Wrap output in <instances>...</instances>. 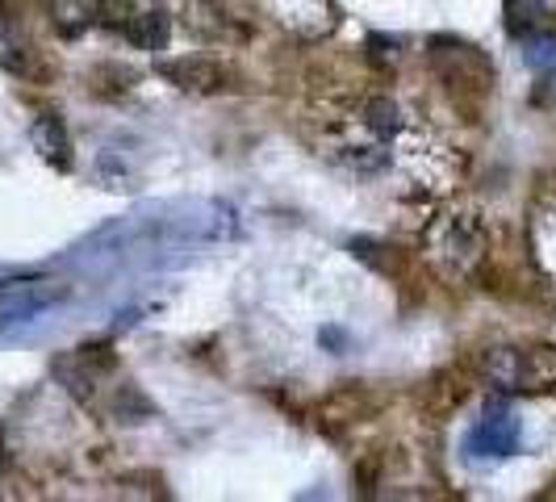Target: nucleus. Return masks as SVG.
Masks as SVG:
<instances>
[{
  "label": "nucleus",
  "instance_id": "10",
  "mask_svg": "<svg viewBox=\"0 0 556 502\" xmlns=\"http://www.w3.org/2000/svg\"><path fill=\"white\" fill-rule=\"evenodd\" d=\"M506 17H510V29L519 22H523V29H531L535 22L556 17V0H506Z\"/></svg>",
  "mask_w": 556,
  "mask_h": 502
},
{
  "label": "nucleus",
  "instance_id": "5",
  "mask_svg": "<svg viewBox=\"0 0 556 502\" xmlns=\"http://www.w3.org/2000/svg\"><path fill=\"white\" fill-rule=\"evenodd\" d=\"M122 34L135 42V47H142V51H164L167 47V34H172V22H167L164 9H135V17L122 26Z\"/></svg>",
  "mask_w": 556,
  "mask_h": 502
},
{
  "label": "nucleus",
  "instance_id": "3",
  "mask_svg": "<svg viewBox=\"0 0 556 502\" xmlns=\"http://www.w3.org/2000/svg\"><path fill=\"white\" fill-rule=\"evenodd\" d=\"M481 373H485V381L502 393L540 386V373H535V364H531V352H519V348H490L485 361H481Z\"/></svg>",
  "mask_w": 556,
  "mask_h": 502
},
{
  "label": "nucleus",
  "instance_id": "8",
  "mask_svg": "<svg viewBox=\"0 0 556 502\" xmlns=\"http://www.w3.org/2000/svg\"><path fill=\"white\" fill-rule=\"evenodd\" d=\"M339 164L361 172V176H377V172L390 167V151H381V147H343L339 151Z\"/></svg>",
  "mask_w": 556,
  "mask_h": 502
},
{
  "label": "nucleus",
  "instance_id": "1",
  "mask_svg": "<svg viewBox=\"0 0 556 502\" xmlns=\"http://www.w3.org/2000/svg\"><path fill=\"white\" fill-rule=\"evenodd\" d=\"M431 67H435L440 80L452 84V88L485 92V88L494 84L490 59L481 55L477 47H469V42H460V38H435V42H431Z\"/></svg>",
  "mask_w": 556,
  "mask_h": 502
},
{
  "label": "nucleus",
  "instance_id": "9",
  "mask_svg": "<svg viewBox=\"0 0 556 502\" xmlns=\"http://www.w3.org/2000/svg\"><path fill=\"white\" fill-rule=\"evenodd\" d=\"M364 122H368V130H377L381 139H390L402 130V113L393 105L390 97H372L368 105H364Z\"/></svg>",
  "mask_w": 556,
  "mask_h": 502
},
{
  "label": "nucleus",
  "instance_id": "7",
  "mask_svg": "<svg viewBox=\"0 0 556 502\" xmlns=\"http://www.w3.org/2000/svg\"><path fill=\"white\" fill-rule=\"evenodd\" d=\"M63 293H29V298H9L4 306H0V327L4 323H26V318H34V314H42L47 306H55Z\"/></svg>",
  "mask_w": 556,
  "mask_h": 502
},
{
  "label": "nucleus",
  "instance_id": "11",
  "mask_svg": "<svg viewBox=\"0 0 556 502\" xmlns=\"http://www.w3.org/2000/svg\"><path fill=\"white\" fill-rule=\"evenodd\" d=\"M97 17H101L105 26L122 29L135 17V0H97Z\"/></svg>",
  "mask_w": 556,
  "mask_h": 502
},
{
  "label": "nucleus",
  "instance_id": "13",
  "mask_svg": "<svg viewBox=\"0 0 556 502\" xmlns=\"http://www.w3.org/2000/svg\"><path fill=\"white\" fill-rule=\"evenodd\" d=\"M323 343H331V348H343V331L327 327V331H323Z\"/></svg>",
  "mask_w": 556,
  "mask_h": 502
},
{
  "label": "nucleus",
  "instance_id": "2",
  "mask_svg": "<svg viewBox=\"0 0 556 502\" xmlns=\"http://www.w3.org/2000/svg\"><path fill=\"white\" fill-rule=\"evenodd\" d=\"M519 418L510 415L506 406H485V415L473 423V431H469V456L477 461H506V456H515L519 452Z\"/></svg>",
  "mask_w": 556,
  "mask_h": 502
},
{
  "label": "nucleus",
  "instance_id": "12",
  "mask_svg": "<svg viewBox=\"0 0 556 502\" xmlns=\"http://www.w3.org/2000/svg\"><path fill=\"white\" fill-rule=\"evenodd\" d=\"M531 67H556V42L553 38H540V42H531L528 51H523Z\"/></svg>",
  "mask_w": 556,
  "mask_h": 502
},
{
  "label": "nucleus",
  "instance_id": "4",
  "mask_svg": "<svg viewBox=\"0 0 556 502\" xmlns=\"http://www.w3.org/2000/svg\"><path fill=\"white\" fill-rule=\"evenodd\" d=\"M160 76L185 92H218L226 84V72L210 59H172V63H160Z\"/></svg>",
  "mask_w": 556,
  "mask_h": 502
},
{
  "label": "nucleus",
  "instance_id": "6",
  "mask_svg": "<svg viewBox=\"0 0 556 502\" xmlns=\"http://www.w3.org/2000/svg\"><path fill=\"white\" fill-rule=\"evenodd\" d=\"M34 147L42 151V160L55 167H72V142H67V130H63V122L51 117V113H42L38 122H34Z\"/></svg>",
  "mask_w": 556,
  "mask_h": 502
}]
</instances>
